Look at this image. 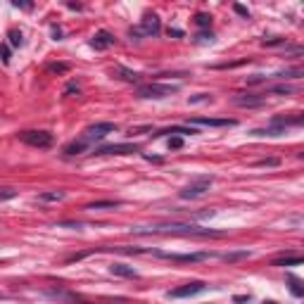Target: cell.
<instances>
[{
	"label": "cell",
	"mask_w": 304,
	"mask_h": 304,
	"mask_svg": "<svg viewBox=\"0 0 304 304\" xmlns=\"http://www.w3.org/2000/svg\"><path fill=\"white\" fill-rule=\"evenodd\" d=\"M109 271L114 276H121V278H138V271L133 266H126V264H112Z\"/></svg>",
	"instance_id": "5bb4252c"
},
{
	"label": "cell",
	"mask_w": 304,
	"mask_h": 304,
	"mask_svg": "<svg viewBox=\"0 0 304 304\" xmlns=\"http://www.w3.org/2000/svg\"><path fill=\"white\" fill-rule=\"evenodd\" d=\"M8 36H10V43L15 45V48H19V45L24 43V41H22V31H17V29H12V31H10V34H8Z\"/></svg>",
	"instance_id": "603a6c76"
},
{
	"label": "cell",
	"mask_w": 304,
	"mask_h": 304,
	"mask_svg": "<svg viewBox=\"0 0 304 304\" xmlns=\"http://www.w3.org/2000/svg\"><path fill=\"white\" fill-rule=\"evenodd\" d=\"M116 131V124L112 121H98V124H90L86 131H83V140L86 143H93V140H102L105 136L114 133Z\"/></svg>",
	"instance_id": "8992f818"
},
{
	"label": "cell",
	"mask_w": 304,
	"mask_h": 304,
	"mask_svg": "<svg viewBox=\"0 0 304 304\" xmlns=\"http://www.w3.org/2000/svg\"><path fill=\"white\" fill-rule=\"evenodd\" d=\"M162 31V24H160V17L157 15H145L143 17V22H140V26H131V36H136V38H152V36H157Z\"/></svg>",
	"instance_id": "3957f363"
},
{
	"label": "cell",
	"mask_w": 304,
	"mask_h": 304,
	"mask_svg": "<svg viewBox=\"0 0 304 304\" xmlns=\"http://www.w3.org/2000/svg\"><path fill=\"white\" fill-rule=\"evenodd\" d=\"M12 197H17V190L15 188H0V202L12 200Z\"/></svg>",
	"instance_id": "cb8c5ba5"
},
{
	"label": "cell",
	"mask_w": 304,
	"mask_h": 304,
	"mask_svg": "<svg viewBox=\"0 0 304 304\" xmlns=\"http://www.w3.org/2000/svg\"><path fill=\"white\" fill-rule=\"evenodd\" d=\"M235 302H238V304H242V302H250V297H247V295H238V297H235Z\"/></svg>",
	"instance_id": "d6a6232c"
},
{
	"label": "cell",
	"mask_w": 304,
	"mask_h": 304,
	"mask_svg": "<svg viewBox=\"0 0 304 304\" xmlns=\"http://www.w3.org/2000/svg\"><path fill=\"white\" fill-rule=\"evenodd\" d=\"M67 95H72V93H76L79 95V86H76V83H69V86H67V90H65Z\"/></svg>",
	"instance_id": "1f68e13d"
},
{
	"label": "cell",
	"mask_w": 304,
	"mask_h": 304,
	"mask_svg": "<svg viewBox=\"0 0 304 304\" xmlns=\"http://www.w3.org/2000/svg\"><path fill=\"white\" fill-rule=\"evenodd\" d=\"M19 140L31 145V147H38V150L52 147V143H55L52 133H48V131H22V133H19Z\"/></svg>",
	"instance_id": "277c9868"
},
{
	"label": "cell",
	"mask_w": 304,
	"mask_h": 304,
	"mask_svg": "<svg viewBox=\"0 0 304 304\" xmlns=\"http://www.w3.org/2000/svg\"><path fill=\"white\" fill-rule=\"evenodd\" d=\"M0 299H3V295H0Z\"/></svg>",
	"instance_id": "d590c367"
},
{
	"label": "cell",
	"mask_w": 304,
	"mask_h": 304,
	"mask_svg": "<svg viewBox=\"0 0 304 304\" xmlns=\"http://www.w3.org/2000/svg\"><path fill=\"white\" fill-rule=\"evenodd\" d=\"M48 72L50 74H67L69 72V65H65V62H55V65L48 67Z\"/></svg>",
	"instance_id": "7402d4cb"
},
{
	"label": "cell",
	"mask_w": 304,
	"mask_h": 304,
	"mask_svg": "<svg viewBox=\"0 0 304 304\" xmlns=\"http://www.w3.org/2000/svg\"><path fill=\"white\" fill-rule=\"evenodd\" d=\"M299 264H302V257H283L273 261V266H299Z\"/></svg>",
	"instance_id": "ffe728a7"
},
{
	"label": "cell",
	"mask_w": 304,
	"mask_h": 304,
	"mask_svg": "<svg viewBox=\"0 0 304 304\" xmlns=\"http://www.w3.org/2000/svg\"><path fill=\"white\" fill-rule=\"evenodd\" d=\"M178 88L176 86H167V83H145V86L138 88V98H145V100H162V98H169L174 95Z\"/></svg>",
	"instance_id": "7a4b0ae2"
},
{
	"label": "cell",
	"mask_w": 304,
	"mask_h": 304,
	"mask_svg": "<svg viewBox=\"0 0 304 304\" xmlns=\"http://www.w3.org/2000/svg\"><path fill=\"white\" fill-rule=\"evenodd\" d=\"M0 57H3V62H5V65H10V48L5 43L0 45Z\"/></svg>",
	"instance_id": "83f0119b"
},
{
	"label": "cell",
	"mask_w": 304,
	"mask_h": 304,
	"mask_svg": "<svg viewBox=\"0 0 304 304\" xmlns=\"http://www.w3.org/2000/svg\"><path fill=\"white\" fill-rule=\"evenodd\" d=\"M59 200H65V190H48L38 195V202H59Z\"/></svg>",
	"instance_id": "e0dca14e"
},
{
	"label": "cell",
	"mask_w": 304,
	"mask_h": 304,
	"mask_svg": "<svg viewBox=\"0 0 304 304\" xmlns=\"http://www.w3.org/2000/svg\"><path fill=\"white\" fill-rule=\"evenodd\" d=\"M169 36H183V31H178V29H171V31H169Z\"/></svg>",
	"instance_id": "836d02e7"
},
{
	"label": "cell",
	"mask_w": 304,
	"mask_h": 304,
	"mask_svg": "<svg viewBox=\"0 0 304 304\" xmlns=\"http://www.w3.org/2000/svg\"><path fill=\"white\" fill-rule=\"evenodd\" d=\"M207 100H211V95H197V98H190V102H207Z\"/></svg>",
	"instance_id": "4dcf8cb0"
},
{
	"label": "cell",
	"mask_w": 304,
	"mask_h": 304,
	"mask_svg": "<svg viewBox=\"0 0 304 304\" xmlns=\"http://www.w3.org/2000/svg\"><path fill=\"white\" fill-rule=\"evenodd\" d=\"M266 93H273V95H292L295 93V88L292 86H285V83H281V86H271L266 90Z\"/></svg>",
	"instance_id": "44dd1931"
},
{
	"label": "cell",
	"mask_w": 304,
	"mask_h": 304,
	"mask_svg": "<svg viewBox=\"0 0 304 304\" xmlns=\"http://www.w3.org/2000/svg\"><path fill=\"white\" fill-rule=\"evenodd\" d=\"M133 233H155V235H197V238H219L224 235L221 231L211 228H200L193 224H160L150 228H133Z\"/></svg>",
	"instance_id": "6da1fadb"
},
{
	"label": "cell",
	"mask_w": 304,
	"mask_h": 304,
	"mask_svg": "<svg viewBox=\"0 0 304 304\" xmlns=\"http://www.w3.org/2000/svg\"><path fill=\"white\" fill-rule=\"evenodd\" d=\"M233 10H235V12H238L240 17H245V19H250V10H247V8H242V5H233Z\"/></svg>",
	"instance_id": "f1b7e54d"
},
{
	"label": "cell",
	"mask_w": 304,
	"mask_h": 304,
	"mask_svg": "<svg viewBox=\"0 0 304 304\" xmlns=\"http://www.w3.org/2000/svg\"><path fill=\"white\" fill-rule=\"evenodd\" d=\"M261 45H266V48H271V45H285V38H264L261 41Z\"/></svg>",
	"instance_id": "484cf974"
},
{
	"label": "cell",
	"mask_w": 304,
	"mask_h": 304,
	"mask_svg": "<svg viewBox=\"0 0 304 304\" xmlns=\"http://www.w3.org/2000/svg\"><path fill=\"white\" fill-rule=\"evenodd\" d=\"M140 150V145L136 143H116V145H102L95 150V155H133Z\"/></svg>",
	"instance_id": "ba28073f"
},
{
	"label": "cell",
	"mask_w": 304,
	"mask_h": 304,
	"mask_svg": "<svg viewBox=\"0 0 304 304\" xmlns=\"http://www.w3.org/2000/svg\"><path fill=\"white\" fill-rule=\"evenodd\" d=\"M264 95H235V98H233V105H238V107H264Z\"/></svg>",
	"instance_id": "30bf717a"
},
{
	"label": "cell",
	"mask_w": 304,
	"mask_h": 304,
	"mask_svg": "<svg viewBox=\"0 0 304 304\" xmlns=\"http://www.w3.org/2000/svg\"><path fill=\"white\" fill-rule=\"evenodd\" d=\"M178 147H183V138H178V136L169 138V150H178Z\"/></svg>",
	"instance_id": "4316f807"
},
{
	"label": "cell",
	"mask_w": 304,
	"mask_h": 304,
	"mask_svg": "<svg viewBox=\"0 0 304 304\" xmlns=\"http://www.w3.org/2000/svg\"><path fill=\"white\" fill-rule=\"evenodd\" d=\"M211 183H214V178H211V176H202V178L193 181L190 186H186V188H183L178 195H181L183 200H197V197H204L207 193H209Z\"/></svg>",
	"instance_id": "5b68a950"
},
{
	"label": "cell",
	"mask_w": 304,
	"mask_h": 304,
	"mask_svg": "<svg viewBox=\"0 0 304 304\" xmlns=\"http://www.w3.org/2000/svg\"><path fill=\"white\" fill-rule=\"evenodd\" d=\"M193 136V133H197L193 126H169V129H162L155 133V138H160V136Z\"/></svg>",
	"instance_id": "4fadbf2b"
},
{
	"label": "cell",
	"mask_w": 304,
	"mask_h": 304,
	"mask_svg": "<svg viewBox=\"0 0 304 304\" xmlns=\"http://www.w3.org/2000/svg\"><path fill=\"white\" fill-rule=\"evenodd\" d=\"M160 257H167V259H171V261H204V259H209V257H214L211 252H195V254H162V252H157Z\"/></svg>",
	"instance_id": "7c38bea8"
},
{
	"label": "cell",
	"mask_w": 304,
	"mask_h": 304,
	"mask_svg": "<svg viewBox=\"0 0 304 304\" xmlns=\"http://www.w3.org/2000/svg\"><path fill=\"white\" fill-rule=\"evenodd\" d=\"M278 164V160H259L257 162V167H276Z\"/></svg>",
	"instance_id": "f546056e"
},
{
	"label": "cell",
	"mask_w": 304,
	"mask_h": 304,
	"mask_svg": "<svg viewBox=\"0 0 304 304\" xmlns=\"http://www.w3.org/2000/svg\"><path fill=\"white\" fill-rule=\"evenodd\" d=\"M116 38L109 34V31H98L93 36V41H90V45H93L95 50H107L109 45H114Z\"/></svg>",
	"instance_id": "8fae6325"
},
{
	"label": "cell",
	"mask_w": 304,
	"mask_h": 304,
	"mask_svg": "<svg viewBox=\"0 0 304 304\" xmlns=\"http://www.w3.org/2000/svg\"><path fill=\"white\" fill-rule=\"evenodd\" d=\"M88 143L81 138V140H72V143L65 147V155H69V157H74V155H81V152H86Z\"/></svg>",
	"instance_id": "2e32d148"
},
{
	"label": "cell",
	"mask_w": 304,
	"mask_h": 304,
	"mask_svg": "<svg viewBox=\"0 0 304 304\" xmlns=\"http://www.w3.org/2000/svg\"><path fill=\"white\" fill-rule=\"evenodd\" d=\"M264 304H278V302H271V299H268V302H264Z\"/></svg>",
	"instance_id": "e575fe53"
},
{
	"label": "cell",
	"mask_w": 304,
	"mask_h": 304,
	"mask_svg": "<svg viewBox=\"0 0 304 304\" xmlns=\"http://www.w3.org/2000/svg\"><path fill=\"white\" fill-rule=\"evenodd\" d=\"M114 79H121V81H131V83H136V81H140V74L138 72H131V69H124V67H116L114 72Z\"/></svg>",
	"instance_id": "9a60e30c"
},
{
	"label": "cell",
	"mask_w": 304,
	"mask_h": 304,
	"mask_svg": "<svg viewBox=\"0 0 304 304\" xmlns=\"http://www.w3.org/2000/svg\"><path fill=\"white\" fill-rule=\"evenodd\" d=\"M193 126H211V129H226V126H235V119H209V116H195Z\"/></svg>",
	"instance_id": "9c48e42d"
},
{
	"label": "cell",
	"mask_w": 304,
	"mask_h": 304,
	"mask_svg": "<svg viewBox=\"0 0 304 304\" xmlns=\"http://www.w3.org/2000/svg\"><path fill=\"white\" fill-rule=\"evenodd\" d=\"M195 24H197V26H209V24H211V17L204 15V12H200V15L195 17Z\"/></svg>",
	"instance_id": "d4e9b609"
},
{
	"label": "cell",
	"mask_w": 304,
	"mask_h": 304,
	"mask_svg": "<svg viewBox=\"0 0 304 304\" xmlns=\"http://www.w3.org/2000/svg\"><path fill=\"white\" fill-rule=\"evenodd\" d=\"M119 200H102V202H93V204H88L86 209H114V207H119Z\"/></svg>",
	"instance_id": "ac0fdd59"
},
{
	"label": "cell",
	"mask_w": 304,
	"mask_h": 304,
	"mask_svg": "<svg viewBox=\"0 0 304 304\" xmlns=\"http://www.w3.org/2000/svg\"><path fill=\"white\" fill-rule=\"evenodd\" d=\"M204 288H207V283H202V281H190V283H186V285H181V288L169 290L167 297H169V299H183V297H195V295H200V292H204Z\"/></svg>",
	"instance_id": "52a82bcc"
},
{
	"label": "cell",
	"mask_w": 304,
	"mask_h": 304,
	"mask_svg": "<svg viewBox=\"0 0 304 304\" xmlns=\"http://www.w3.org/2000/svg\"><path fill=\"white\" fill-rule=\"evenodd\" d=\"M288 283H290V292L295 297H302L304 295V288H302V283H299V278H295V276L290 273L288 276Z\"/></svg>",
	"instance_id": "d6986e66"
}]
</instances>
